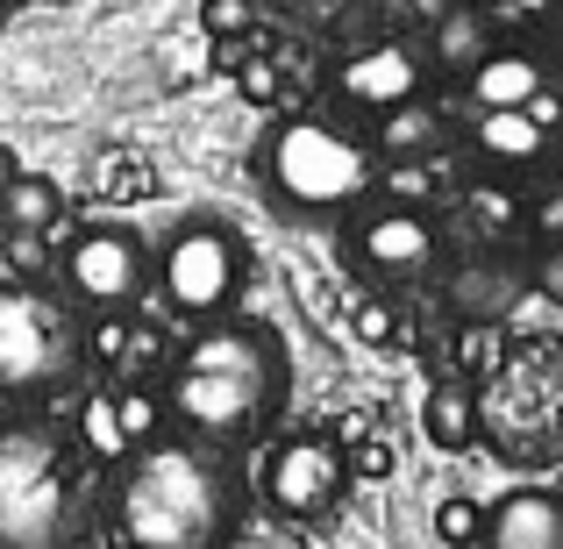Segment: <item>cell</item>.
<instances>
[{
	"mask_svg": "<svg viewBox=\"0 0 563 549\" xmlns=\"http://www.w3.org/2000/svg\"><path fill=\"white\" fill-rule=\"evenodd\" d=\"M243 528V479L214 442H136L108 485L114 549H229Z\"/></svg>",
	"mask_w": 563,
	"mask_h": 549,
	"instance_id": "1",
	"label": "cell"
},
{
	"mask_svg": "<svg viewBox=\"0 0 563 549\" xmlns=\"http://www.w3.org/2000/svg\"><path fill=\"white\" fill-rule=\"evenodd\" d=\"M286 399V343L257 321H207L200 336L172 358L165 414L192 442H250Z\"/></svg>",
	"mask_w": 563,
	"mask_h": 549,
	"instance_id": "2",
	"label": "cell"
},
{
	"mask_svg": "<svg viewBox=\"0 0 563 549\" xmlns=\"http://www.w3.org/2000/svg\"><path fill=\"white\" fill-rule=\"evenodd\" d=\"M93 450L51 414L0 421V549H86L93 536Z\"/></svg>",
	"mask_w": 563,
	"mask_h": 549,
	"instance_id": "3",
	"label": "cell"
},
{
	"mask_svg": "<svg viewBox=\"0 0 563 549\" xmlns=\"http://www.w3.org/2000/svg\"><path fill=\"white\" fill-rule=\"evenodd\" d=\"M86 321L65 293L14 278L0 286V399L14 407H43V399L71 393L86 378Z\"/></svg>",
	"mask_w": 563,
	"mask_h": 549,
	"instance_id": "4",
	"label": "cell"
},
{
	"mask_svg": "<svg viewBox=\"0 0 563 549\" xmlns=\"http://www.w3.org/2000/svg\"><path fill=\"white\" fill-rule=\"evenodd\" d=\"M257 172L292 215H343L372 193L378 151L364 136H350L343 122H329V114H286L264 136Z\"/></svg>",
	"mask_w": 563,
	"mask_h": 549,
	"instance_id": "5",
	"label": "cell"
},
{
	"mask_svg": "<svg viewBox=\"0 0 563 549\" xmlns=\"http://www.w3.org/2000/svg\"><path fill=\"white\" fill-rule=\"evenodd\" d=\"M243 278H250V250L214 215L179 221L165 235V250H157V293L186 321H221L235 307V293H243Z\"/></svg>",
	"mask_w": 563,
	"mask_h": 549,
	"instance_id": "6",
	"label": "cell"
},
{
	"mask_svg": "<svg viewBox=\"0 0 563 549\" xmlns=\"http://www.w3.org/2000/svg\"><path fill=\"white\" fill-rule=\"evenodd\" d=\"M151 278H157L151 243H143L136 229H122V221L79 229L65 243V257H57V293H65L79 315H129V307L151 293Z\"/></svg>",
	"mask_w": 563,
	"mask_h": 549,
	"instance_id": "7",
	"label": "cell"
},
{
	"mask_svg": "<svg viewBox=\"0 0 563 549\" xmlns=\"http://www.w3.org/2000/svg\"><path fill=\"white\" fill-rule=\"evenodd\" d=\"M264 499H272L278 514H292V521H307V514H329L335 499H343L350 485V457L335 450L329 436H292L278 442L272 457H264Z\"/></svg>",
	"mask_w": 563,
	"mask_h": 549,
	"instance_id": "8",
	"label": "cell"
},
{
	"mask_svg": "<svg viewBox=\"0 0 563 549\" xmlns=\"http://www.w3.org/2000/svg\"><path fill=\"white\" fill-rule=\"evenodd\" d=\"M350 250H357V264L372 278H385V286H413V278L435 272V221H428L421 207L393 200V207H378V215L357 221Z\"/></svg>",
	"mask_w": 563,
	"mask_h": 549,
	"instance_id": "9",
	"label": "cell"
},
{
	"mask_svg": "<svg viewBox=\"0 0 563 549\" xmlns=\"http://www.w3.org/2000/svg\"><path fill=\"white\" fill-rule=\"evenodd\" d=\"M421 51H407V43H364L357 57H343V72H335V86H343V100H357V108H399V100H421Z\"/></svg>",
	"mask_w": 563,
	"mask_h": 549,
	"instance_id": "10",
	"label": "cell"
},
{
	"mask_svg": "<svg viewBox=\"0 0 563 549\" xmlns=\"http://www.w3.org/2000/svg\"><path fill=\"white\" fill-rule=\"evenodd\" d=\"M485 549H563V499L556 493H507L485 514Z\"/></svg>",
	"mask_w": 563,
	"mask_h": 549,
	"instance_id": "11",
	"label": "cell"
},
{
	"mask_svg": "<svg viewBox=\"0 0 563 549\" xmlns=\"http://www.w3.org/2000/svg\"><path fill=\"white\" fill-rule=\"evenodd\" d=\"M471 151H478V165H493V172H521V165H536V157L550 151V122H536L528 108H478Z\"/></svg>",
	"mask_w": 563,
	"mask_h": 549,
	"instance_id": "12",
	"label": "cell"
},
{
	"mask_svg": "<svg viewBox=\"0 0 563 549\" xmlns=\"http://www.w3.org/2000/svg\"><path fill=\"white\" fill-rule=\"evenodd\" d=\"M471 108H528V100L550 86V72H542L536 51H514V43H493V51L471 65Z\"/></svg>",
	"mask_w": 563,
	"mask_h": 549,
	"instance_id": "13",
	"label": "cell"
},
{
	"mask_svg": "<svg viewBox=\"0 0 563 549\" xmlns=\"http://www.w3.org/2000/svg\"><path fill=\"white\" fill-rule=\"evenodd\" d=\"M435 29V72H456V79H471V65H478L485 51H493V14L478 8V0H456L442 22H428Z\"/></svg>",
	"mask_w": 563,
	"mask_h": 549,
	"instance_id": "14",
	"label": "cell"
},
{
	"mask_svg": "<svg viewBox=\"0 0 563 549\" xmlns=\"http://www.w3.org/2000/svg\"><path fill=\"white\" fill-rule=\"evenodd\" d=\"M421 436L435 442V450H471V442H478V393H471V385H456V378L428 385V399H421Z\"/></svg>",
	"mask_w": 563,
	"mask_h": 549,
	"instance_id": "15",
	"label": "cell"
},
{
	"mask_svg": "<svg viewBox=\"0 0 563 549\" xmlns=\"http://www.w3.org/2000/svg\"><path fill=\"white\" fill-rule=\"evenodd\" d=\"M442 151V108H428V100H399V108L378 114V157L393 165V157H428Z\"/></svg>",
	"mask_w": 563,
	"mask_h": 549,
	"instance_id": "16",
	"label": "cell"
},
{
	"mask_svg": "<svg viewBox=\"0 0 563 549\" xmlns=\"http://www.w3.org/2000/svg\"><path fill=\"white\" fill-rule=\"evenodd\" d=\"M450 300L464 307L471 321H493L521 300V272H514V264H464V272L450 278Z\"/></svg>",
	"mask_w": 563,
	"mask_h": 549,
	"instance_id": "17",
	"label": "cell"
},
{
	"mask_svg": "<svg viewBox=\"0 0 563 549\" xmlns=\"http://www.w3.org/2000/svg\"><path fill=\"white\" fill-rule=\"evenodd\" d=\"M0 207H8V221H14V229L51 235L57 221H65V186H57V179H43V172H14V186L0 193Z\"/></svg>",
	"mask_w": 563,
	"mask_h": 549,
	"instance_id": "18",
	"label": "cell"
},
{
	"mask_svg": "<svg viewBox=\"0 0 563 549\" xmlns=\"http://www.w3.org/2000/svg\"><path fill=\"white\" fill-rule=\"evenodd\" d=\"M435 542H485V507L478 499H442L435 507Z\"/></svg>",
	"mask_w": 563,
	"mask_h": 549,
	"instance_id": "19",
	"label": "cell"
},
{
	"mask_svg": "<svg viewBox=\"0 0 563 549\" xmlns=\"http://www.w3.org/2000/svg\"><path fill=\"white\" fill-rule=\"evenodd\" d=\"M114 414H122V436H129V450H136V442H151L157 436V393H114Z\"/></svg>",
	"mask_w": 563,
	"mask_h": 549,
	"instance_id": "20",
	"label": "cell"
},
{
	"mask_svg": "<svg viewBox=\"0 0 563 549\" xmlns=\"http://www.w3.org/2000/svg\"><path fill=\"white\" fill-rule=\"evenodd\" d=\"M250 22H257L250 0H200V29H207V36H243Z\"/></svg>",
	"mask_w": 563,
	"mask_h": 549,
	"instance_id": "21",
	"label": "cell"
},
{
	"mask_svg": "<svg viewBox=\"0 0 563 549\" xmlns=\"http://www.w3.org/2000/svg\"><path fill=\"white\" fill-rule=\"evenodd\" d=\"M471 215H478L485 229H507V221L521 215V200H514L507 186H478V193H471Z\"/></svg>",
	"mask_w": 563,
	"mask_h": 549,
	"instance_id": "22",
	"label": "cell"
},
{
	"mask_svg": "<svg viewBox=\"0 0 563 549\" xmlns=\"http://www.w3.org/2000/svg\"><path fill=\"white\" fill-rule=\"evenodd\" d=\"M350 471H357V479H393V442H357V450H350Z\"/></svg>",
	"mask_w": 563,
	"mask_h": 549,
	"instance_id": "23",
	"label": "cell"
},
{
	"mask_svg": "<svg viewBox=\"0 0 563 549\" xmlns=\"http://www.w3.org/2000/svg\"><path fill=\"white\" fill-rule=\"evenodd\" d=\"M235 79H243L250 100H278V72L264 65V57H243V65H235Z\"/></svg>",
	"mask_w": 563,
	"mask_h": 549,
	"instance_id": "24",
	"label": "cell"
},
{
	"mask_svg": "<svg viewBox=\"0 0 563 549\" xmlns=\"http://www.w3.org/2000/svg\"><path fill=\"white\" fill-rule=\"evenodd\" d=\"M493 22H542V14L556 8V0H478Z\"/></svg>",
	"mask_w": 563,
	"mask_h": 549,
	"instance_id": "25",
	"label": "cell"
},
{
	"mask_svg": "<svg viewBox=\"0 0 563 549\" xmlns=\"http://www.w3.org/2000/svg\"><path fill=\"white\" fill-rule=\"evenodd\" d=\"M536 286L550 293V300H563V243L542 250V264H536Z\"/></svg>",
	"mask_w": 563,
	"mask_h": 549,
	"instance_id": "26",
	"label": "cell"
},
{
	"mask_svg": "<svg viewBox=\"0 0 563 549\" xmlns=\"http://www.w3.org/2000/svg\"><path fill=\"white\" fill-rule=\"evenodd\" d=\"M357 336H364V343H385V336H393V307H357Z\"/></svg>",
	"mask_w": 563,
	"mask_h": 549,
	"instance_id": "27",
	"label": "cell"
},
{
	"mask_svg": "<svg viewBox=\"0 0 563 549\" xmlns=\"http://www.w3.org/2000/svg\"><path fill=\"white\" fill-rule=\"evenodd\" d=\"M536 229H542V235H550V243H563V186H556V193H550V200H542V207H536Z\"/></svg>",
	"mask_w": 563,
	"mask_h": 549,
	"instance_id": "28",
	"label": "cell"
},
{
	"mask_svg": "<svg viewBox=\"0 0 563 549\" xmlns=\"http://www.w3.org/2000/svg\"><path fill=\"white\" fill-rule=\"evenodd\" d=\"M450 8H456V0H413V14H421V22H442Z\"/></svg>",
	"mask_w": 563,
	"mask_h": 549,
	"instance_id": "29",
	"label": "cell"
},
{
	"mask_svg": "<svg viewBox=\"0 0 563 549\" xmlns=\"http://www.w3.org/2000/svg\"><path fill=\"white\" fill-rule=\"evenodd\" d=\"M14 172H22V165H14V151H8V143H0V193L14 186Z\"/></svg>",
	"mask_w": 563,
	"mask_h": 549,
	"instance_id": "30",
	"label": "cell"
},
{
	"mask_svg": "<svg viewBox=\"0 0 563 549\" xmlns=\"http://www.w3.org/2000/svg\"><path fill=\"white\" fill-rule=\"evenodd\" d=\"M8 235H14V221H8V207H0V250H8Z\"/></svg>",
	"mask_w": 563,
	"mask_h": 549,
	"instance_id": "31",
	"label": "cell"
},
{
	"mask_svg": "<svg viewBox=\"0 0 563 549\" xmlns=\"http://www.w3.org/2000/svg\"><path fill=\"white\" fill-rule=\"evenodd\" d=\"M442 549H485V542H442Z\"/></svg>",
	"mask_w": 563,
	"mask_h": 549,
	"instance_id": "32",
	"label": "cell"
},
{
	"mask_svg": "<svg viewBox=\"0 0 563 549\" xmlns=\"http://www.w3.org/2000/svg\"><path fill=\"white\" fill-rule=\"evenodd\" d=\"M0 22H8V0H0Z\"/></svg>",
	"mask_w": 563,
	"mask_h": 549,
	"instance_id": "33",
	"label": "cell"
},
{
	"mask_svg": "<svg viewBox=\"0 0 563 549\" xmlns=\"http://www.w3.org/2000/svg\"><path fill=\"white\" fill-rule=\"evenodd\" d=\"M556 186H563V172H556Z\"/></svg>",
	"mask_w": 563,
	"mask_h": 549,
	"instance_id": "34",
	"label": "cell"
},
{
	"mask_svg": "<svg viewBox=\"0 0 563 549\" xmlns=\"http://www.w3.org/2000/svg\"><path fill=\"white\" fill-rule=\"evenodd\" d=\"M57 8H65V0H57Z\"/></svg>",
	"mask_w": 563,
	"mask_h": 549,
	"instance_id": "35",
	"label": "cell"
}]
</instances>
